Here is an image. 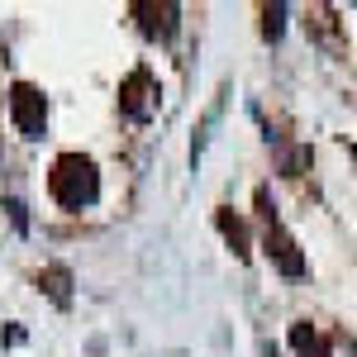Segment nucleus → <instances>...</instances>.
<instances>
[{
  "label": "nucleus",
  "instance_id": "f257e3e1",
  "mask_svg": "<svg viewBox=\"0 0 357 357\" xmlns=\"http://www.w3.org/2000/svg\"><path fill=\"white\" fill-rule=\"evenodd\" d=\"M96 162L91 158H82V153H62L53 162V172H48V191H53L57 205H67V210H82V205H91L96 200Z\"/></svg>",
  "mask_w": 357,
  "mask_h": 357
},
{
  "label": "nucleus",
  "instance_id": "f03ea898",
  "mask_svg": "<svg viewBox=\"0 0 357 357\" xmlns=\"http://www.w3.org/2000/svg\"><path fill=\"white\" fill-rule=\"evenodd\" d=\"M10 114H15V124H20V134L24 138H38L43 134V124H48V105H43V96L33 91V86H15V96H10Z\"/></svg>",
  "mask_w": 357,
  "mask_h": 357
},
{
  "label": "nucleus",
  "instance_id": "7ed1b4c3",
  "mask_svg": "<svg viewBox=\"0 0 357 357\" xmlns=\"http://www.w3.org/2000/svg\"><path fill=\"white\" fill-rule=\"evenodd\" d=\"M262 215H267V252L276 257V267H281V272H291V276H301L305 272V257L296 252V243L286 238V229L276 224V215L267 210V205H262Z\"/></svg>",
  "mask_w": 357,
  "mask_h": 357
},
{
  "label": "nucleus",
  "instance_id": "20e7f679",
  "mask_svg": "<svg viewBox=\"0 0 357 357\" xmlns=\"http://www.w3.org/2000/svg\"><path fill=\"white\" fill-rule=\"evenodd\" d=\"M220 229L229 234V238H234V248H238V252H248V234H243V224H238V220H229V215H220Z\"/></svg>",
  "mask_w": 357,
  "mask_h": 357
},
{
  "label": "nucleus",
  "instance_id": "39448f33",
  "mask_svg": "<svg viewBox=\"0 0 357 357\" xmlns=\"http://www.w3.org/2000/svg\"><path fill=\"white\" fill-rule=\"evenodd\" d=\"M267 33H272V38L281 33V5H276V10H267Z\"/></svg>",
  "mask_w": 357,
  "mask_h": 357
}]
</instances>
